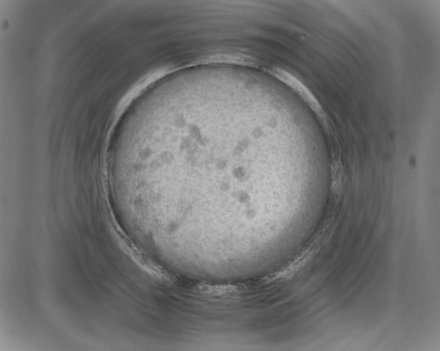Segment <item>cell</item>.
<instances>
[{"mask_svg": "<svg viewBox=\"0 0 440 351\" xmlns=\"http://www.w3.org/2000/svg\"><path fill=\"white\" fill-rule=\"evenodd\" d=\"M270 72L273 75V76L298 93L308 104H310L313 109H315L318 114L322 113L321 107L315 98L306 88V86L297 78L286 70L278 68L272 69Z\"/></svg>", "mask_w": 440, "mask_h": 351, "instance_id": "obj_1", "label": "cell"}]
</instances>
